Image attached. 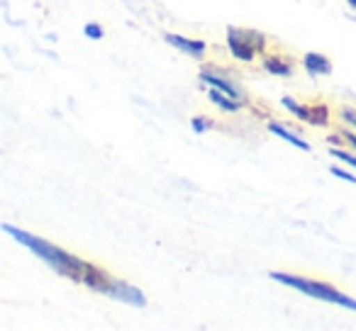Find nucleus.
<instances>
[{"label":"nucleus","instance_id":"1","mask_svg":"<svg viewBox=\"0 0 356 331\" xmlns=\"http://www.w3.org/2000/svg\"><path fill=\"white\" fill-rule=\"evenodd\" d=\"M3 232L10 234V237L15 239V241H20L25 248H30L35 256H40V261H44L49 268H54L59 275L69 278V280H74V282H81V285L86 282L90 268H93V263L83 261V258L54 246V244L47 241V239L35 237V234L25 232V229H17V227H13V224H3Z\"/></svg>","mask_w":356,"mask_h":331},{"label":"nucleus","instance_id":"2","mask_svg":"<svg viewBox=\"0 0 356 331\" xmlns=\"http://www.w3.org/2000/svg\"><path fill=\"white\" fill-rule=\"evenodd\" d=\"M271 278L281 285H288L293 290L302 292V295L312 297V300H320V302H330V305H339L344 309L356 312V300H351L349 295L339 292L337 287L327 285L322 280H312V278H302V275H291V273H271Z\"/></svg>","mask_w":356,"mask_h":331},{"label":"nucleus","instance_id":"3","mask_svg":"<svg viewBox=\"0 0 356 331\" xmlns=\"http://www.w3.org/2000/svg\"><path fill=\"white\" fill-rule=\"evenodd\" d=\"M227 46L234 59L254 61L264 49H266V37L257 30H242V27H229L227 30Z\"/></svg>","mask_w":356,"mask_h":331},{"label":"nucleus","instance_id":"4","mask_svg":"<svg viewBox=\"0 0 356 331\" xmlns=\"http://www.w3.org/2000/svg\"><path fill=\"white\" fill-rule=\"evenodd\" d=\"M163 40H166V44L176 46L178 51H184V54H188V56H195V59H203L205 49H208V46H205V42L186 40V37H181V35H166Z\"/></svg>","mask_w":356,"mask_h":331},{"label":"nucleus","instance_id":"5","mask_svg":"<svg viewBox=\"0 0 356 331\" xmlns=\"http://www.w3.org/2000/svg\"><path fill=\"white\" fill-rule=\"evenodd\" d=\"M200 80L203 83H208L210 88H218V90H222V93H227V95H232V98H242V90L237 88V85H232L229 80H225V78H220V76H215V74H210V71H203L200 74Z\"/></svg>","mask_w":356,"mask_h":331},{"label":"nucleus","instance_id":"6","mask_svg":"<svg viewBox=\"0 0 356 331\" xmlns=\"http://www.w3.org/2000/svg\"><path fill=\"white\" fill-rule=\"evenodd\" d=\"M264 69L273 76H283V78H288V76L293 74V61L286 59V56H268V59L264 61Z\"/></svg>","mask_w":356,"mask_h":331},{"label":"nucleus","instance_id":"7","mask_svg":"<svg viewBox=\"0 0 356 331\" xmlns=\"http://www.w3.org/2000/svg\"><path fill=\"white\" fill-rule=\"evenodd\" d=\"M302 64H305L307 74H312V76H327L332 71L330 59H327V56H322V54H307Z\"/></svg>","mask_w":356,"mask_h":331},{"label":"nucleus","instance_id":"8","mask_svg":"<svg viewBox=\"0 0 356 331\" xmlns=\"http://www.w3.org/2000/svg\"><path fill=\"white\" fill-rule=\"evenodd\" d=\"M208 95L220 110H225V112H237V110L242 108V105L237 103V98H232V95L222 93V90H218V88H210V85H208Z\"/></svg>","mask_w":356,"mask_h":331},{"label":"nucleus","instance_id":"9","mask_svg":"<svg viewBox=\"0 0 356 331\" xmlns=\"http://www.w3.org/2000/svg\"><path fill=\"white\" fill-rule=\"evenodd\" d=\"M268 132H271V134H276V137H281V139H286L288 144H293V146L302 148V151H310V144H307L305 139H300V137H298V134L288 132V129L283 127L281 122H271V124H268Z\"/></svg>","mask_w":356,"mask_h":331},{"label":"nucleus","instance_id":"10","mask_svg":"<svg viewBox=\"0 0 356 331\" xmlns=\"http://www.w3.org/2000/svg\"><path fill=\"white\" fill-rule=\"evenodd\" d=\"M307 122L315 124V127H327V124H330V108H327L325 103L310 105V117H307Z\"/></svg>","mask_w":356,"mask_h":331},{"label":"nucleus","instance_id":"11","mask_svg":"<svg viewBox=\"0 0 356 331\" xmlns=\"http://www.w3.org/2000/svg\"><path fill=\"white\" fill-rule=\"evenodd\" d=\"M281 105L291 114H296V117L300 119V122H307V117H310V105H300L298 100L288 98V95H286V98H281Z\"/></svg>","mask_w":356,"mask_h":331},{"label":"nucleus","instance_id":"12","mask_svg":"<svg viewBox=\"0 0 356 331\" xmlns=\"http://www.w3.org/2000/svg\"><path fill=\"white\" fill-rule=\"evenodd\" d=\"M330 153L334 158H339V161L349 163V166H354V169H356V156H351V153H346V151H339V148H330Z\"/></svg>","mask_w":356,"mask_h":331},{"label":"nucleus","instance_id":"13","mask_svg":"<svg viewBox=\"0 0 356 331\" xmlns=\"http://www.w3.org/2000/svg\"><path fill=\"white\" fill-rule=\"evenodd\" d=\"M332 171V176H337V178H341V180H346V183H356V176H351L349 171H341V169H330Z\"/></svg>","mask_w":356,"mask_h":331},{"label":"nucleus","instance_id":"14","mask_svg":"<svg viewBox=\"0 0 356 331\" xmlns=\"http://www.w3.org/2000/svg\"><path fill=\"white\" fill-rule=\"evenodd\" d=\"M86 37H88V40H100V37H103L100 25H86Z\"/></svg>","mask_w":356,"mask_h":331},{"label":"nucleus","instance_id":"15","mask_svg":"<svg viewBox=\"0 0 356 331\" xmlns=\"http://www.w3.org/2000/svg\"><path fill=\"white\" fill-rule=\"evenodd\" d=\"M341 119H344V122H349V124H354V127H356V112H354V110H349V108L341 110Z\"/></svg>","mask_w":356,"mask_h":331},{"label":"nucleus","instance_id":"16","mask_svg":"<svg viewBox=\"0 0 356 331\" xmlns=\"http://www.w3.org/2000/svg\"><path fill=\"white\" fill-rule=\"evenodd\" d=\"M193 129H195V132H205V129H208V119L195 117V119H193Z\"/></svg>","mask_w":356,"mask_h":331},{"label":"nucleus","instance_id":"17","mask_svg":"<svg viewBox=\"0 0 356 331\" xmlns=\"http://www.w3.org/2000/svg\"><path fill=\"white\" fill-rule=\"evenodd\" d=\"M341 134H344V139H346V142H349L351 146L356 148V134H351V132H341Z\"/></svg>","mask_w":356,"mask_h":331},{"label":"nucleus","instance_id":"18","mask_svg":"<svg viewBox=\"0 0 356 331\" xmlns=\"http://www.w3.org/2000/svg\"><path fill=\"white\" fill-rule=\"evenodd\" d=\"M349 3V8H356V0H346Z\"/></svg>","mask_w":356,"mask_h":331}]
</instances>
